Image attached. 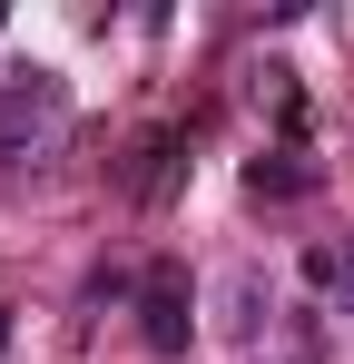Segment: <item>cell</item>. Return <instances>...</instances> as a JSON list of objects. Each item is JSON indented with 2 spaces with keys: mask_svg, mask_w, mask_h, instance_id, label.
I'll use <instances>...</instances> for the list:
<instances>
[{
  "mask_svg": "<svg viewBox=\"0 0 354 364\" xmlns=\"http://www.w3.org/2000/svg\"><path fill=\"white\" fill-rule=\"evenodd\" d=\"M69 128V79L59 69H0V158H40Z\"/></svg>",
  "mask_w": 354,
  "mask_h": 364,
  "instance_id": "6da1fadb",
  "label": "cell"
},
{
  "mask_svg": "<svg viewBox=\"0 0 354 364\" xmlns=\"http://www.w3.org/2000/svg\"><path fill=\"white\" fill-rule=\"evenodd\" d=\"M177 178H187V128H148V138L118 158V187H128L138 207H168Z\"/></svg>",
  "mask_w": 354,
  "mask_h": 364,
  "instance_id": "7a4b0ae2",
  "label": "cell"
},
{
  "mask_svg": "<svg viewBox=\"0 0 354 364\" xmlns=\"http://www.w3.org/2000/svg\"><path fill=\"white\" fill-rule=\"evenodd\" d=\"M138 335H148V355H187L197 315H187V276H177V266H148V286H138Z\"/></svg>",
  "mask_w": 354,
  "mask_h": 364,
  "instance_id": "3957f363",
  "label": "cell"
},
{
  "mask_svg": "<svg viewBox=\"0 0 354 364\" xmlns=\"http://www.w3.org/2000/svg\"><path fill=\"white\" fill-rule=\"evenodd\" d=\"M266 325H276V286H266V266H227V276H217V335L266 345Z\"/></svg>",
  "mask_w": 354,
  "mask_h": 364,
  "instance_id": "277c9868",
  "label": "cell"
},
{
  "mask_svg": "<svg viewBox=\"0 0 354 364\" xmlns=\"http://www.w3.org/2000/svg\"><path fill=\"white\" fill-rule=\"evenodd\" d=\"M246 187H256V197H315V158L286 138V148H266V158L246 168Z\"/></svg>",
  "mask_w": 354,
  "mask_h": 364,
  "instance_id": "5b68a950",
  "label": "cell"
},
{
  "mask_svg": "<svg viewBox=\"0 0 354 364\" xmlns=\"http://www.w3.org/2000/svg\"><path fill=\"white\" fill-rule=\"evenodd\" d=\"M256 364H325V355H315V325L295 315V325H286V335H276V345H266Z\"/></svg>",
  "mask_w": 354,
  "mask_h": 364,
  "instance_id": "8992f818",
  "label": "cell"
},
{
  "mask_svg": "<svg viewBox=\"0 0 354 364\" xmlns=\"http://www.w3.org/2000/svg\"><path fill=\"white\" fill-rule=\"evenodd\" d=\"M335 305H354V246H335Z\"/></svg>",
  "mask_w": 354,
  "mask_h": 364,
  "instance_id": "52a82bcc",
  "label": "cell"
},
{
  "mask_svg": "<svg viewBox=\"0 0 354 364\" xmlns=\"http://www.w3.org/2000/svg\"><path fill=\"white\" fill-rule=\"evenodd\" d=\"M0 345H10V305H0Z\"/></svg>",
  "mask_w": 354,
  "mask_h": 364,
  "instance_id": "ba28073f",
  "label": "cell"
}]
</instances>
